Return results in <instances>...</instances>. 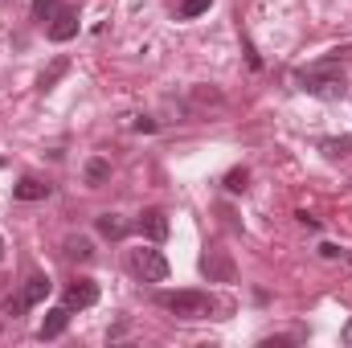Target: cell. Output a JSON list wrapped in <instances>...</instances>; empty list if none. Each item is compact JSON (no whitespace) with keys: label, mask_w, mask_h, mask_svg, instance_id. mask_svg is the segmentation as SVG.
<instances>
[{"label":"cell","mask_w":352,"mask_h":348,"mask_svg":"<svg viewBox=\"0 0 352 348\" xmlns=\"http://www.w3.org/2000/svg\"><path fill=\"white\" fill-rule=\"evenodd\" d=\"M299 90H307V94H316V98H344L349 78H344V70L328 58V62H320V66H311V70L299 74Z\"/></svg>","instance_id":"obj_1"},{"label":"cell","mask_w":352,"mask_h":348,"mask_svg":"<svg viewBox=\"0 0 352 348\" xmlns=\"http://www.w3.org/2000/svg\"><path fill=\"white\" fill-rule=\"evenodd\" d=\"M160 307L180 316V320H205L213 312V299L205 291H164L160 295Z\"/></svg>","instance_id":"obj_2"},{"label":"cell","mask_w":352,"mask_h":348,"mask_svg":"<svg viewBox=\"0 0 352 348\" xmlns=\"http://www.w3.org/2000/svg\"><path fill=\"white\" fill-rule=\"evenodd\" d=\"M131 270L144 283H164L168 279V259L160 250H152V246H140V250H131Z\"/></svg>","instance_id":"obj_3"},{"label":"cell","mask_w":352,"mask_h":348,"mask_svg":"<svg viewBox=\"0 0 352 348\" xmlns=\"http://www.w3.org/2000/svg\"><path fill=\"white\" fill-rule=\"evenodd\" d=\"M98 303V283L94 279H74L70 287H66V307L74 312V307H94Z\"/></svg>","instance_id":"obj_4"},{"label":"cell","mask_w":352,"mask_h":348,"mask_svg":"<svg viewBox=\"0 0 352 348\" xmlns=\"http://www.w3.org/2000/svg\"><path fill=\"white\" fill-rule=\"evenodd\" d=\"M140 234L148 242H164L168 238V213L164 209H144L140 213Z\"/></svg>","instance_id":"obj_5"},{"label":"cell","mask_w":352,"mask_h":348,"mask_svg":"<svg viewBox=\"0 0 352 348\" xmlns=\"http://www.w3.org/2000/svg\"><path fill=\"white\" fill-rule=\"evenodd\" d=\"M201 270L209 274V283H230L234 279V262L226 250H209L205 259H201Z\"/></svg>","instance_id":"obj_6"},{"label":"cell","mask_w":352,"mask_h":348,"mask_svg":"<svg viewBox=\"0 0 352 348\" xmlns=\"http://www.w3.org/2000/svg\"><path fill=\"white\" fill-rule=\"evenodd\" d=\"M78 33V12L74 8H58L50 17V41H70Z\"/></svg>","instance_id":"obj_7"},{"label":"cell","mask_w":352,"mask_h":348,"mask_svg":"<svg viewBox=\"0 0 352 348\" xmlns=\"http://www.w3.org/2000/svg\"><path fill=\"white\" fill-rule=\"evenodd\" d=\"M66 324H70V307L45 312V320H41V340H58V336L66 332Z\"/></svg>","instance_id":"obj_8"},{"label":"cell","mask_w":352,"mask_h":348,"mask_svg":"<svg viewBox=\"0 0 352 348\" xmlns=\"http://www.w3.org/2000/svg\"><path fill=\"white\" fill-rule=\"evenodd\" d=\"M12 197H16V201H45V197H50V184L37 180V176H25L21 184H12Z\"/></svg>","instance_id":"obj_9"},{"label":"cell","mask_w":352,"mask_h":348,"mask_svg":"<svg viewBox=\"0 0 352 348\" xmlns=\"http://www.w3.org/2000/svg\"><path fill=\"white\" fill-rule=\"evenodd\" d=\"M54 291V283L45 279V274H33L29 283H25V291H21V299H25V307H37V303H45V295Z\"/></svg>","instance_id":"obj_10"},{"label":"cell","mask_w":352,"mask_h":348,"mask_svg":"<svg viewBox=\"0 0 352 348\" xmlns=\"http://www.w3.org/2000/svg\"><path fill=\"white\" fill-rule=\"evenodd\" d=\"M127 230H131V226H127L119 213H102V217H98V234H102V238H111V242L127 238Z\"/></svg>","instance_id":"obj_11"},{"label":"cell","mask_w":352,"mask_h":348,"mask_svg":"<svg viewBox=\"0 0 352 348\" xmlns=\"http://www.w3.org/2000/svg\"><path fill=\"white\" fill-rule=\"evenodd\" d=\"M66 74H70V58H54V62H50V70H45L41 78H37V87H41V90L58 87V83H62Z\"/></svg>","instance_id":"obj_12"},{"label":"cell","mask_w":352,"mask_h":348,"mask_svg":"<svg viewBox=\"0 0 352 348\" xmlns=\"http://www.w3.org/2000/svg\"><path fill=\"white\" fill-rule=\"evenodd\" d=\"M66 259H74V262L94 259V246H90V238H66Z\"/></svg>","instance_id":"obj_13"},{"label":"cell","mask_w":352,"mask_h":348,"mask_svg":"<svg viewBox=\"0 0 352 348\" xmlns=\"http://www.w3.org/2000/svg\"><path fill=\"white\" fill-rule=\"evenodd\" d=\"M107 176H111V164H107L102 156H94V160L87 164V184H90V188H98V184H102Z\"/></svg>","instance_id":"obj_14"},{"label":"cell","mask_w":352,"mask_h":348,"mask_svg":"<svg viewBox=\"0 0 352 348\" xmlns=\"http://www.w3.org/2000/svg\"><path fill=\"white\" fill-rule=\"evenodd\" d=\"M320 152H324V156H332V160H336V156H349L352 140H349V135H340V140H320Z\"/></svg>","instance_id":"obj_15"},{"label":"cell","mask_w":352,"mask_h":348,"mask_svg":"<svg viewBox=\"0 0 352 348\" xmlns=\"http://www.w3.org/2000/svg\"><path fill=\"white\" fill-rule=\"evenodd\" d=\"M246 184H250V173L246 168H234V173L226 176V188L230 193H246Z\"/></svg>","instance_id":"obj_16"},{"label":"cell","mask_w":352,"mask_h":348,"mask_svg":"<svg viewBox=\"0 0 352 348\" xmlns=\"http://www.w3.org/2000/svg\"><path fill=\"white\" fill-rule=\"evenodd\" d=\"M58 8H62V0H33V17L37 21H50Z\"/></svg>","instance_id":"obj_17"},{"label":"cell","mask_w":352,"mask_h":348,"mask_svg":"<svg viewBox=\"0 0 352 348\" xmlns=\"http://www.w3.org/2000/svg\"><path fill=\"white\" fill-rule=\"evenodd\" d=\"M209 4H213V0H184V4H180V17H188V21H192V17L209 12Z\"/></svg>","instance_id":"obj_18"},{"label":"cell","mask_w":352,"mask_h":348,"mask_svg":"<svg viewBox=\"0 0 352 348\" xmlns=\"http://www.w3.org/2000/svg\"><path fill=\"white\" fill-rule=\"evenodd\" d=\"M320 254H324V259H328V262L344 259V250H340V246H336V242H324V246H320Z\"/></svg>","instance_id":"obj_19"},{"label":"cell","mask_w":352,"mask_h":348,"mask_svg":"<svg viewBox=\"0 0 352 348\" xmlns=\"http://www.w3.org/2000/svg\"><path fill=\"white\" fill-rule=\"evenodd\" d=\"M135 131H156V119H148V115H140V119H135Z\"/></svg>","instance_id":"obj_20"},{"label":"cell","mask_w":352,"mask_h":348,"mask_svg":"<svg viewBox=\"0 0 352 348\" xmlns=\"http://www.w3.org/2000/svg\"><path fill=\"white\" fill-rule=\"evenodd\" d=\"M344 340H349V345H352V324H349V328H344Z\"/></svg>","instance_id":"obj_21"},{"label":"cell","mask_w":352,"mask_h":348,"mask_svg":"<svg viewBox=\"0 0 352 348\" xmlns=\"http://www.w3.org/2000/svg\"><path fill=\"white\" fill-rule=\"evenodd\" d=\"M0 259H4V238H0Z\"/></svg>","instance_id":"obj_22"}]
</instances>
